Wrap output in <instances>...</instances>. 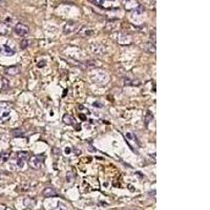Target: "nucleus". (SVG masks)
Listing matches in <instances>:
<instances>
[{
	"mask_svg": "<svg viewBox=\"0 0 210 210\" xmlns=\"http://www.w3.org/2000/svg\"><path fill=\"white\" fill-rule=\"evenodd\" d=\"M2 83H3L2 88H3V89H7V88L9 87V85H10L9 82L7 81V79H4V78H3V79H2Z\"/></svg>",
	"mask_w": 210,
	"mask_h": 210,
	"instance_id": "4468645a",
	"label": "nucleus"
},
{
	"mask_svg": "<svg viewBox=\"0 0 210 210\" xmlns=\"http://www.w3.org/2000/svg\"><path fill=\"white\" fill-rule=\"evenodd\" d=\"M10 109L7 106H3L2 104H0V123H4L5 121H7L10 119Z\"/></svg>",
	"mask_w": 210,
	"mask_h": 210,
	"instance_id": "20e7f679",
	"label": "nucleus"
},
{
	"mask_svg": "<svg viewBox=\"0 0 210 210\" xmlns=\"http://www.w3.org/2000/svg\"><path fill=\"white\" fill-rule=\"evenodd\" d=\"M142 48H143L144 51H148V53H152V54H153L154 51H156V44H153L152 42L145 43V44L142 46Z\"/></svg>",
	"mask_w": 210,
	"mask_h": 210,
	"instance_id": "6e6552de",
	"label": "nucleus"
},
{
	"mask_svg": "<svg viewBox=\"0 0 210 210\" xmlns=\"http://www.w3.org/2000/svg\"><path fill=\"white\" fill-rule=\"evenodd\" d=\"M42 194L44 195L45 197H55V195H57V192L54 188L47 187V188H45L44 190L42 191Z\"/></svg>",
	"mask_w": 210,
	"mask_h": 210,
	"instance_id": "0eeeda50",
	"label": "nucleus"
},
{
	"mask_svg": "<svg viewBox=\"0 0 210 210\" xmlns=\"http://www.w3.org/2000/svg\"><path fill=\"white\" fill-rule=\"evenodd\" d=\"M69 151H71V149H69V148H66V153H69Z\"/></svg>",
	"mask_w": 210,
	"mask_h": 210,
	"instance_id": "a211bd4d",
	"label": "nucleus"
},
{
	"mask_svg": "<svg viewBox=\"0 0 210 210\" xmlns=\"http://www.w3.org/2000/svg\"><path fill=\"white\" fill-rule=\"evenodd\" d=\"M5 73H7V75L15 76V75H17V74L19 73V67H18V66H11V67H7V69H5Z\"/></svg>",
	"mask_w": 210,
	"mask_h": 210,
	"instance_id": "1a4fd4ad",
	"label": "nucleus"
},
{
	"mask_svg": "<svg viewBox=\"0 0 210 210\" xmlns=\"http://www.w3.org/2000/svg\"><path fill=\"white\" fill-rule=\"evenodd\" d=\"M9 158H10V156H9V153H7V152H1L0 153V162H7V160H9Z\"/></svg>",
	"mask_w": 210,
	"mask_h": 210,
	"instance_id": "f8f14e48",
	"label": "nucleus"
},
{
	"mask_svg": "<svg viewBox=\"0 0 210 210\" xmlns=\"http://www.w3.org/2000/svg\"><path fill=\"white\" fill-rule=\"evenodd\" d=\"M76 28H77V23H75V22H73V21H69L64 25L63 32H64V34H71V33L75 32Z\"/></svg>",
	"mask_w": 210,
	"mask_h": 210,
	"instance_id": "423d86ee",
	"label": "nucleus"
},
{
	"mask_svg": "<svg viewBox=\"0 0 210 210\" xmlns=\"http://www.w3.org/2000/svg\"><path fill=\"white\" fill-rule=\"evenodd\" d=\"M150 120H152V115L150 114V112H148V115H147V117H146V125H148Z\"/></svg>",
	"mask_w": 210,
	"mask_h": 210,
	"instance_id": "dca6fc26",
	"label": "nucleus"
},
{
	"mask_svg": "<svg viewBox=\"0 0 210 210\" xmlns=\"http://www.w3.org/2000/svg\"><path fill=\"white\" fill-rule=\"evenodd\" d=\"M95 47H97V49L92 48V51H94L95 54H97V55H102L103 53H104V49H103L102 45H95Z\"/></svg>",
	"mask_w": 210,
	"mask_h": 210,
	"instance_id": "9b49d317",
	"label": "nucleus"
},
{
	"mask_svg": "<svg viewBox=\"0 0 210 210\" xmlns=\"http://www.w3.org/2000/svg\"><path fill=\"white\" fill-rule=\"evenodd\" d=\"M28 165L33 169H40L41 165H42V161H41L39 156H33L28 160Z\"/></svg>",
	"mask_w": 210,
	"mask_h": 210,
	"instance_id": "7ed1b4c3",
	"label": "nucleus"
},
{
	"mask_svg": "<svg viewBox=\"0 0 210 210\" xmlns=\"http://www.w3.org/2000/svg\"><path fill=\"white\" fill-rule=\"evenodd\" d=\"M0 54L3 56H13L15 54V51L9 45H0Z\"/></svg>",
	"mask_w": 210,
	"mask_h": 210,
	"instance_id": "39448f33",
	"label": "nucleus"
},
{
	"mask_svg": "<svg viewBox=\"0 0 210 210\" xmlns=\"http://www.w3.org/2000/svg\"><path fill=\"white\" fill-rule=\"evenodd\" d=\"M130 210H138V209H130Z\"/></svg>",
	"mask_w": 210,
	"mask_h": 210,
	"instance_id": "6ab92c4d",
	"label": "nucleus"
},
{
	"mask_svg": "<svg viewBox=\"0 0 210 210\" xmlns=\"http://www.w3.org/2000/svg\"><path fill=\"white\" fill-rule=\"evenodd\" d=\"M14 32H15L16 35L20 37H25L26 35L30 33V28H28V25L23 23H17L14 28Z\"/></svg>",
	"mask_w": 210,
	"mask_h": 210,
	"instance_id": "f03ea898",
	"label": "nucleus"
},
{
	"mask_svg": "<svg viewBox=\"0 0 210 210\" xmlns=\"http://www.w3.org/2000/svg\"><path fill=\"white\" fill-rule=\"evenodd\" d=\"M63 122L67 125H73V123H74L73 117L69 116V115H64V117H63Z\"/></svg>",
	"mask_w": 210,
	"mask_h": 210,
	"instance_id": "9d476101",
	"label": "nucleus"
},
{
	"mask_svg": "<svg viewBox=\"0 0 210 210\" xmlns=\"http://www.w3.org/2000/svg\"><path fill=\"white\" fill-rule=\"evenodd\" d=\"M53 152H54V154L55 156H60L61 154V151H60V149H59V148H57V147H54L53 148Z\"/></svg>",
	"mask_w": 210,
	"mask_h": 210,
	"instance_id": "2eb2a0df",
	"label": "nucleus"
},
{
	"mask_svg": "<svg viewBox=\"0 0 210 210\" xmlns=\"http://www.w3.org/2000/svg\"><path fill=\"white\" fill-rule=\"evenodd\" d=\"M56 210H66V209H64V208H63L62 207V206H59V207L58 208H57V209Z\"/></svg>",
	"mask_w": 210,
	"mask_h": 210,
	"instance_id": "f3484780",
	"label": "nucleus"
},
{
	"mask_svg": "<svg viewBox=\"0 0 210 210\" xmlns=\"http://www.w3.org/2000/svg\"><path fill=\"white\" fill-rule=\"evenodd\" d=\"M26 159H28V153L24 151H20L18 153H16V156L13 158L12 164H14L16 166V168H22Z\"/></svg>",
	"mask_w": 210,
	"mask_h": 210,
	"instance_id": "f257e3e1",
	"label": "nucleus"
},
{
	"mask_svg": "<svg viewBox=\"0 0 210 210\" xmlns=\"http://www.w3.org/2000/svg\"><path fill=\"white\" fill-rule=\"evenodd\" d=\"M28 46V39H23V40L21 41V48L24 49V48H26Z\"/></svg>",
	"mask_w": 210,
	"mask_h": 210,
	"instance_id": "ddd939ff",
	"label": "nucleus"
}]
</instances>
